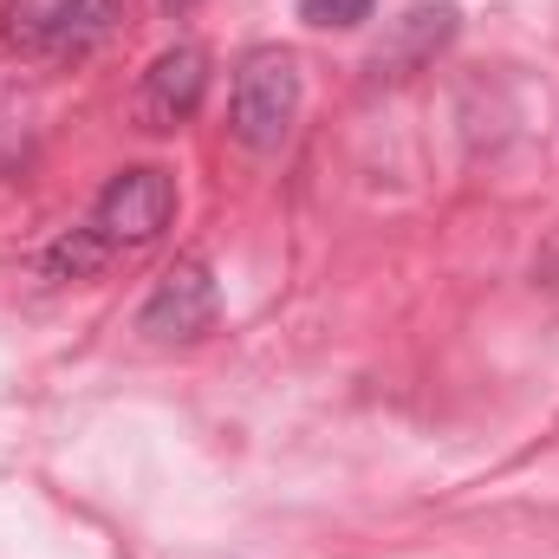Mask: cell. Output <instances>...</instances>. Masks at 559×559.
<instances>
[{
    "instance_id": "3",
    "label": "cell",
    "mask_w": 559,
    "mask_h": 559,
    "mask_svg": "<svg viewBox=\"0 0 559 559\" xmlns=\"http://www.w3.org/2000/svg\"><path fill=\"white\" fill-rule=\"evenodd\" d=\"M124 20V0H13L7 7V46L33 59H85L98 52Z\"/></svg>"
},
{
    "instance_id": "1",
    "label": "cell",
    "mask_w": 559,
    "mask_h": 559,
    "mask_svg": "<svg viewBox=\"0 0 559 559\" xmlns=\"http://www.w3.org/2000/svg\"><path fill=\"white\" fill-rule=\"evenodd\" d=\"M169 215H176V182H169V169H118L105 189H98V202H92V215L79 222V228H66L52 248H46V274L52 280H92L105 274L118 254H131V248H150L163 228H169Z\"/></svg>"
},
{
    "instance_id": "6",
    "label": "cell",
    "mask_w": 559,
    "mask_h": 559,
    "mask_svg": "<svg viewBox=\"0 0 559 559\" xmlns=\"http://www.w3.org/2000/svg\"><path fill=\"white\" fill-rule=\"evenodd\" d=\"M378 0H299V20L306 26H365Z\"/></svg>"
},
{
    "instance_id": "2",
    "label": "cell",
    "mask_w": 559,
    "mask_h": 559,
    "mask_svg": "<svg viewBox=\"0 0 559 559\" xmlns=\"http://www.w3.org/2000/svg\"><path fill=\"white\" fill-rule=\"evenodd\" d=\"M299 59L286 52V46H261V52H248L241 59V72H235V98H228V131L235 143H248V150H280L286 131H293V118H299Z\"/></svg>"
},
{
    "instance_id": "4",
    "label": "cell",
    "mask_w": 559,
    "mask_h": 559,
    "mask_svg": "<svg viewBox=\"0 0 559 559\" xmlns=\"http://www.w3.org/2000/svg\"><path fill=\"white\" fill-rule=\"evenodd\" d=\"M202 92H209V59H202V46H169V52H156L150 72H143L138 118L150 131H176V124H189V118L202 111Z\"/></svg>"
},
{
    "instance_id": "5",
    "label": "cell",
    "mask_w": 559,
    "mask_h": 559,
    "mask_svg": "<svg viewBox=\"0 0 559 559\" xmlns=\"http://www.w3.org/2000/svg\"><path fill=\"white\" fill-rule=\"evenodd\" d=\"M215 325V280L202 261H176L169 274L150 286L138 312V332L143 338H195Z\"/></svg>"
}]
</instances>
